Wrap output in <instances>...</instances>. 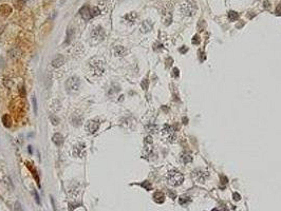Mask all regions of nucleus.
Returning a JSON list of instances; mask_svg holds the SVG:
<instances>
[{
  "mask_svg": "<svg viewBox=\"0 0 281 211\" xmlns=\"http://www.w3.org/2000/svg\"><path fill=\"white\" fill-rule=\"evenodd\" d=\"M23 4H24V0H16V1H15V6L19 10L22 9Z\"/></svg>",
  "mask_w": 281,
  "mask_h": 211,
  "instance_id": "27",
  "label": "nucleus"
},
{
  "mask_svg": "<svg viewBox=\"0 0 281 211\" xmlns=\"http://www.w3.org/2000/svg\"><path fill=\"white\" fill-rule=\"evenodd\" d=\"M26 166H28V168L31 170V172H32V174L34 175V177H35V181H36V183H37V185H38V187H40V183H39V177H38V175H37V171H36V169L34 168V167H32V165H31L30 163H26Z\"/></svg>",
  "mask_w": 281,
  "mask_h": 211,
  "instance_id": "20",
  "label": "nucleus"
},
{
  "mask_svg": "<svg viewBox=\"0 0 281 211\" xmlns=\"http://www.w3.org/2000/svg\"><path fill=\"white\" fill-rule=\"evenodd\" d=\"M147 130L149 132H155V130H157V127L153 126V125H150V126H147Z\"/></svg>",
  "mask_w": 281,
  "mask_h": 211,
  "instance_id": "33",
  "label": "nucleus"
},
{
  "mask_svg": "<svg viewBox=\"0 0 281 211\" xmlns=\"http://www.w3.org/2000/svg\"><path fill=\"white\" fill-rule=\"evenodd\" d=\"M173 75H175L176 77L179 76V70H178V69H173Z\"/></svg>",
  "mask_w": 281,
  "mask_h": 211,
  "instance_id": "40",
  "label": "nucleus"
},
{
  "mask_svg": "<svg viewBox=\"0 0 281 211\" xmlns=\"http://www.w3.org/2000/svg\"><path fill=\"white\" fill-rule=\"evenodd\" d=\"M276 13H277L278 15H281V4H279V5L277 6V9H276Z\"/></svg>",
  "mask_w": 281,
  "mask_h": 211,
  "instance_id": "37",
  "label": "nucleus"
},
{
  "mask_svg": "<svg viewBox=\"0 0 281 211\" xmlns=\"http://www.w3.org/2000/svg\"><path fill=\"white\" fill-rule=\"evenodd\" d=\"M19 95H20V97H24L25 96V89H24L23 86H21L19 88Z\"/></svg>",
  "mask_w": 281,
  "mask_h": 211,
  "instance_id": "30",
  "label": "nucleus"
},
{
  "mask_svg": "<svg viewBox=\"0 0 281 211\" xmlns=\"http://www.w3.org/2000/svg\"><path fill=\"white\" fill-rule=\"evenodd\" d=\"M189 202H190V199H189L188 196H182V198H180V200H179V203H180L182 206H186Z\"/></svg>",
  "mask_w": 281,
  "mask_h": 211,
  "instance_id": "25",
  "label": "nucleus"
},
{
  "mask_svg": "<svg viewBox=\"0 0 281 211\" xmlns=\"http://www.w3.org/2000/svg\"><path fill=\"white\" fill-rule=\"evenodd\" d=\"M64 63H65V57H64V56H61V55H58V56H56V57L52 60V67H54V68H59V67H61Z\"/></svg>",
  "mask_w": 281,
  "mask_h": 211,
  "instance_id": "7",
  "label": "nucleus"
},
{
  "mask_svg": "<svg viewBox=\"0 0 281 211\" xmlns=\"http://www.w3.org/2000/svg\"><path fill=\"white\" fill-rule=\"evenodd\" d=\"M124 18L126 19V21L132 23V22H134V21L136 20L137 15H136L134 12H131V13H129V14H127V15H125V17H124Z\"/></svg>",
  "mask_w": 281,
  "mask_h": 211,
  "instance_id": "21",
  "label": "nucleus"
},
{
  "mask_svg": "<svg viewBox=\"0 0 281 211\" xmlns=\"http://www.w3.org/2000/svg\"><path fill=\"white\" fill-rule=\"evenodd\" d=\"M151 29H152V23L150 22V20H145L142 23V26H140V30H142V32H144V33L149 32Z\"/></svg>",
  "mask_w": 281,
  "mask_h": 211,
  "instance_id": "17",
  "label": "nucleus"
},
{
  "mask_svg": "<svg viewBox=\"0 0 281 211\" xmlns=\"http://www.w3.org/2000/svg\"><path fill=\"white\" fill-rule=\"evenodd\" d=\"M199 42H200V38H199L198 35H196V36L193 37V39H192V43H193V44H196V43L198 44Z\"/></svg>",
  "mask_w": 281,
  "mask_h": 211,
  "instance_id": "35",
  "label": "nucleus"
},
{
  "mask_svg": "<svg viewBox=\"0 0 281 211\" xmlns=\"http://www.w3.org/2000/svg\"><path fill=\"white\" fill-rule=\"evenodd\" d=\"M52 140L56 146H61L62 142H64V137H62V135L60 133H55L52 137Z\"/></svg>",
  "mask_w": 281,
  "mask_h": 211,
  "instance_id": "13",
  "label": "nucleus"
},
{
  "mask_svg": "<svg viewBox=\"0 0 281 211\" xmlns=\"http://www.w3.org/2000/svg\"><path fill=\"white\" fill-rule=\"evenodd\" d=\"M90 12H91V17H96L101 14V10L96 6H93L92 9H90Z\"/></svg>",
  "mask_w": 281,
  "mask_h": 211,
  "instance_id": "23",
  "label": "nucleus"
},
{
  "mask_svg": "<svg viewBox=\"0 0 281 211\" xmlns=\"http://www.w3.org/2000/svg\"><path fill=\"white\" fill-rule=\"evenodd\" d=\"M50 120H51L52 125H54V126H57L59 124V119L55 115H50Z\"/></svg>",
  "mask_w": 281,
  "mask_h": 211,
  "instance_id": "26",
  "label": "nucleus"
},
{
  "mask_svg": "<svg viewBox=\"0 0 281 211\" xmlns=\"http://www.w3.org/2000/svg\"><path fill=\"white\" fill-rule=\"evenodd\" d=\"M162 136L166 139H168L169 141L171 140H175L176 139V131L175 129L171 127V126H164V128L162 129Z\"/></svg>",
  "mask_w": 281,
  "mask_h": 211,
  "instance_id": "3",
  "label": "nucleus"
},
{
  "mask_svg": "<svg viewBox=\"0 0 281 211\" xmlns=\"http://www.w3.org/2000/svg\"><path fill=\"white\" fill-rule=\"evenodd\" d=\"M12 122H13L12 121V118H11V116L9 114H4L2 116V124H3V126L5 128H11Z\"/></svg>",
  "mask_w": 281,
  "mask_h": 211,
  "instance_id": "18",
  "label": "nucleus"
},
{
  "mask_svg": "<svg viewBox=\"0 0 281 211\" xmlns=\"http://www.w3.org/2000/svg\"><path fill=\"white\" fill-rule=\"evenodd\" d=\"M126 53H127L126 52V49H125L124 46H122V45H117V46L114 47V54H115V56L122 57V56H124Z\"/></svg>",
  "mask_w": 281,
  "mask_h": 211,
  "instance_id": "14",
  "label": "nucleus"
},
{
  "mask_svg": "<svg viewBox=\"0 0 281 211\" xmlns=\"http://www.w3.org/2000/svg\"><path fill=\"white\" fill-rule=\"evenodd\" d=\"M140 186H142L143 188H145L146 190H151V188H152V186H151V184L149 183V182H144V183H142L140 184Z\"/></svg>",
  "mask_w": 281,
  "mask_h": 211,
  "instance_id": "28",
  "label": "nucleus"
},
{
  "mask_svg": "<svg viewBox=\"0 0 281 211\" xmlns=\"http://www.w3.org/2000/svg\"><path fill=\"white\" fill-rule=\"evenodd\" d=\"M74 34H75V32H74V29L73 28H69L67 30V38H66V44H70V42L72 41L73 37H74Z\"/></svg>",
  "mask_w": 281,
  "mask_h": 211,
  "instance_id": "15",
  "label": "nucleus"
},
{
  "mask_svg": "<svg viewBox=\"0 0 281 211\" xmlns=\"http://www.w3.org/2000/svg\"><path fill=\"white\" fill-rule=\"evenodd\" d=\"M207 176V173L206 172H200V171H195L193 172V177H195V180L202 183L203 181L205 180V177Z\"/></svg>",
  "mask_w": 281,
  "mask_h": 211,
  "instance_id": "10",
  "label": "nucleus"
},
{
  "mask_svg": "<svg viewBox=\"0 0 281 211\" xmlns=\"http://www.w3.org/2000/svg\"><path fill=\"white\" fill-rule=\"evenodd\" d=\"M84 149H85V145H77L76 147H74V151H73V154L74 156H78V157H83V152H84Z\"/></svg>",
  "mask_w": 281,
  "mask_h": 211,
  "instance_id": "9",
  "label": "nucleus"
},
{
  "mask_svg": "<svg viewBox=\"0 0 281 211\" xmlns=\"http://www.w3.org/2000/svg\"><path fill=\"white\" fill-rule=\"evenodd\" d=\"M20 54H21V52L18 50V49H14L13 51L10 52V55H11V57H13V58H18V57H20Z\"/></svg>",
  "mask_w": 281,
  "mask_h": 211,
  "instance_id": "24",
  "label": "nucleus"
},
{
  "mask_svg": "<svg viewBox=\"0 0 281 211\" xmlns=\"http://www.w3.org/2000/svg\"><path fill=\"white\" fill-rule=\"evenodd\" d=\"M79 79L77 78V77H70L68 80H67V83H66V88L69 92H75L79 89Z\"/></svg>",
  "mask_w": 281,
  "mask_h": 211,
  "instance_id": "2",
  "label": "nucleus"
},
{
  "mask_svg": "<svg viewBox=\"0 0 281 211\" xmlns=\"http://www.w3.org/2000/svg\"><path fill=\"white\" fill-rule=\"evenodd\" d=\"M91 67H93V69L95 70V72L97 73H103L104 69H103V64H102V61H98V62H94L93 60L91 62Z\"/></svg>",
  "mask_w": 281,
  "mask_h": 211,
  "instance_id": "16",
  "label": "nucleus"
},
{
  "mask_svg": "<svg viewBox=\"0 0 281 211\" xmlns=\"http://www.w3.org/2000/svg\"><path fill=\"white\" fill-rule=\"evenodd\" d=\"M186 50H187L186 47H183V49H181V52H182V53H185V52H186Z\"/></svg>",
  "mask_w": 281,
  "mask_h": 211,
  "instance_id": "41",
  "label": "nucleus"
},
{
  "mask_svg": "<svg viewBox=\"0 0 281 211\" xmlns=\"http://www.w3.org/2000/svg\"><path fill=\"white\" fill-rule=\"evenodd\" d=\"M213 211H218V210H213Z\"/></svg>",
  "mask_w": 281,
  "mask_h": 211,
  "instance_id": "42",
  "label": "nucleus"
},
{
  "mask_svg": "<svg viewBox=\"0 0 281 211\" xmlns=\"http://www.w3.org/2000/svg\"><path fill=\"white\" fill-rule=\"evenodd\" d=\"M91 35H92V37H94V38H102L103 36H104V31H103V29L101 28V26H97V28H95L94 30L92 31V33H91Z\"/></svg>",
  "mask_w": 281,
  "mask_h": 211,
  "instance_id": "12",
  "label": "nucleus"
},
{
  "mask_svg": "<svg viewBox=\"0 0 281 211\" xmlns=\"http://www.w3.org/2000/svg\"><path fill=\"white\" fill-rule=\"evenodd\" d=\"M12 13V8L4 3V4H1L0 5V15H2V16H9L10 14Z\"/></svg>",
  "mask_w": 281,
  "mask_h": 211,
  "instance_id": "8",
  "label": "nucleus"
},
{
  "mask_svg": "<svg viewBox=\"0 0 281 211\" xmlns=\"http://www.w3.org/2000/svg\"><path fill=\"white\" fill-rule=\"evenodd\" d=\"M15 211H23L22 207H21V204L19 202H16V204H15Z\"/></svg>",
  "mask_w": 281,
  "mask_h": 211,
  "instance_id": "31",
  "label": "nucleus"
},
{
  "mask_svg": "<svg viewBox=\"0 0 281 211\" xmlns=\"http://www.w3.org/2000/svg\"><path fill=\"white\" fill-rule=\"evenodd\" d=\"M99 128V122L95 121V120H90L87 125V130L89 131V133H95Z\"/></svg>",
  "mask_w": 281,
  "mask_h": 211,
  "instance_id": "5",
  "label": "nucleus"
},
{
  "mask_svg": "<svg viewBox=\"0 0 281 211\" xmlns=\"http://www.w3.org/2000/svg\"><path fill=\"white\" fill-rule=\"evenodd\" d=\"M33 194H34V198H35V201L37 204H40V200H39V195L36 190H33Z\"/></svg>",
  "mask_w": 281,
  "mask_h": 211,
  "instance_id": "32",
  "label": "nucleus"
},
{
  "mask_svg": "<svg viewBox=\"0 0 281 211\" xmlns=\"http://www.w3.org/2000/svg\"><path fill=\"white\" fill-rule=\"evenodd\" d=\"M180 11L185 16H192L196 11V6L191 3H182L180 6Z\"/></svg>",
  "mask_w": 281,
  "mask_h": 211,
  "instance_id": "4",
  "label": "nucleus"
},
{
  "mask_svg": "<svg viewBox=\"0 0 281 211\" xmlns=\"http://www.w3.org/2000/svg\"><path fill=\"white\" fill-rule=\"evenodd\" d=\"M263 6L265 8V9H267V8H270V2L267 1V0H265V1L263 2Z\"/></svg>",
  "mask_w": 281,
  "mask_h": 211,
  "instance_id": "38",
  "label": "nucleus"
},
{
  "mask_svg": "<svg viewBox=\"0 0 281 211\" xmlns=\"http://www.w3.org/2000/svg\"><path fill=\"white\" fill-rule=\"evenodd\" d=\"M166 178H167V183H168L170 186H173V187L180 186V185L183 183V181H184V176H183V174H182L180 171L176 170V169L170 170V171L167 173Z\"/></svg>",
  "mask_w": 281,
  "mask_h": 211,
  "instance_id": "1",
  "label": "nucleus"
},
{
  "mask_svg": "<svg viewBox=\"0 0 281 211\" xmlns=\"http://www.w3.org/2000/svg\"><path fill=\"white\" fill-rule=\"evenodd\" d=\"M228 18L230 21H236L239 18V14L233 12V11H230V12H228Z\"/></svg>",
  "mask_w": 281,
  "mask_h": 211,
  "instance_id": "22",
  "label": "nucleus"
},
{
  "mask_svg": "<svg viewBox=\"0 0 281 211\" xmlns=\"http://www.w3.org/2000/svg\"><path fill=\"white\" fill-rule=\"evenodd\" d=\"M145 142H146V144H152V138H151V136H147V137L145 138Z\"/></svg>",
  "mask_w": 281,
  "mask_h": 211,
  "instance_id": "36",
  "label": "nucleus"
},
{
  "mask_svg": "<svg viewBox=\"0 0 281 211\" xmlns=\"http://www.w3.org/2000/svg\"><path fill=\"white\" fill-rule=\"evenodd\" d=\"M233 198H235V201H239V200H240V195H239L238 193H235V194H233Z\"/></svg>",
  "mask_w": 281,
  "mask_h": 211,
  "instance_id": "39",
  "label": "nucleus"
},
{
  "mask_svg": "<svg viewBox=\"0 0 281 211\" xmlns=\"http://www.w3.org/2000/svg\"><path fill=\"white\" fill-rule=\"evenodd\" d=\"M181 158V161L183 164H188V163H191V160H192V156L188 153V152H183L180 156Z\"/></svg>",
  "mask_w": 281,
  "mask_h": 211,
  "instance_id": "11",
  "label": "nucleus"
},
{
  "mask_svg": "<svg viewBox=\"0 0 281 211\" xmlns=\"http://www.w3.org/2000/svg\"><path fill=\"white\" fill-rule=\"evenodd\" d=\"M142 88L144 90H147L148 89V80L147 79H144L143 81H142Z\"/></svg>",
  "mask_w": 281,
  "mask_h": 211,
  "instance_id": "34",
  "label": "nucleus"
},
{
  "mask_svg": "<svg viewBox=\"0 0 281 211\" xmlns=\"http://www.w3.org/2000/svg\"><path fill=\"white\" fill-rule=\"evenodd\" d=\"M32 104H33V109H34V113L37 114V100H36V97L33 96L32 98Z\"/></svg>",
  "mask_w": 281,
  "mask_h": 211,
  "instance_id": "29",
  "label": "nucleus"
},
{
  "mask_svg": "<svg viewBox=\"0 0 281 211\" xmlns=\"http://www.w3.org/2000/svg\"><path fill=\"white\" fill-rule=\"evenodd\" d=\"M79 13H81V16H82L85 20H89L91 18V12H90V8L88 5H84L81 9Z\"/></svg>",
  "mask_w": 281,
  "mask_h": 211,
  "instance_id": "6",
  "label": "nucleus"
},
{
  "mask_svg": "<svg viewBox=\"0 0 281 211\" xmlns=\"http://www.w3.org/2000/svg\"><path fill=\"white\" fill-rule=\"evenodd\" d=\"M153 200L157 202V203L161 204V203H163L165 201V195H164L162 192H155L153 194Z\"/></svg>",
  "mask_w": 281,
  "mask_h": 211,
  "instance_id": "19",
  "label": "nucleus"
}]
</instances>
